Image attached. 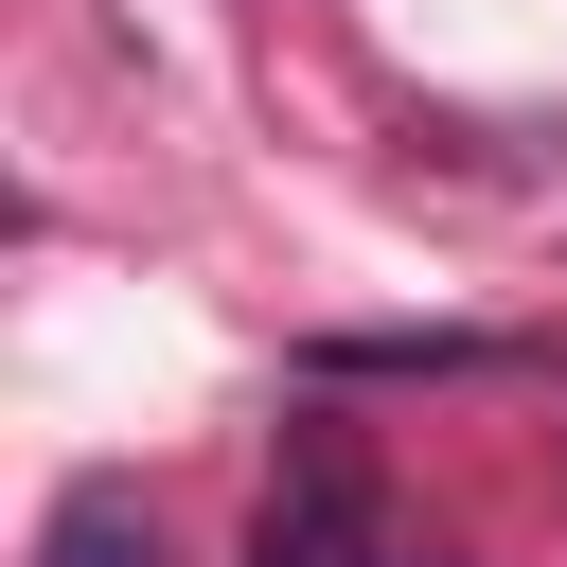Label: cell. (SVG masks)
Instances as JSON below:
<instances>
[{
	"instance_id": "obj_1",
	"label": "cell",
	"mask_w": 567,
	"mask_h": 567,
	"mask_svg": "<svg viewBox=\"0 0 567 567\" xmlns=\"http://www.w3.org/2000/svg\"><path fill=\"white\" fill-rule=\"evenodd\" d=\"M53 567H159V549H142V496H124V478H89V496L53 514Z\"/></svg>"
},
{
	"instance_id": "obj_2",
	"label": "cell",
	"mask_w": 567,
	"mask_h": 567,
	"mask_svg": "<svg viewBox=\"0 0 567 567\" xmlns=\"http://www.w3.org/2000/svg\"><path fill=\"white\" fill-rule=\"evenodd\" d=\"M319 372H496V337H319Z\"/></svg>"
}]
</instances>
